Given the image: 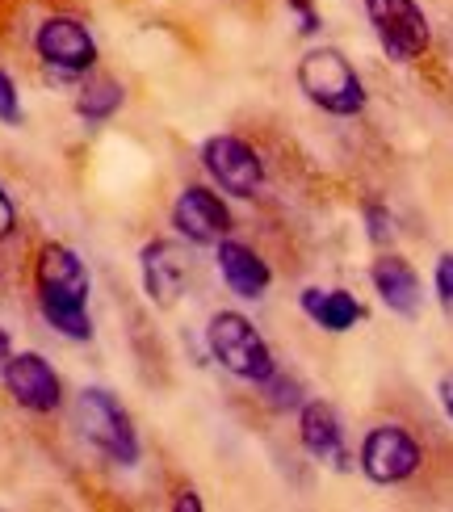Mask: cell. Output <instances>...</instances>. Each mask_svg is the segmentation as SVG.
<instances>
[{"label":"cell","instance_id":"12","mask_svg":"<svg viewBox=\"0 0 453 512\" xmlns=\"http://www.w3.org/2000/svg\"><path fill=\"white\" fill-rule=\"evenodd\" d=\"M143 290L156 307H172L189 286V261L172 240H147L143 244Z\"/></svg>","mask_w":453,"mask_h":512},{"label":"cell","instance_id":"10","mask_svg":"<svg viewBox=\"0 0 453 512\" xmlns=\"http://www.w3.org/2000/svg\"><path fill=\"white\" fill-rule=\"evenodd\" d=\"M172 227L181 231V240L206 248V244H219L231 236V210L214 189L189 185V189H181V198L172 202Z\"/></svg>","mask_w":453,"mask_h":512},{"label":"cell","instance_id":"11","mask_svg":"<svg viewBox=\"0 0 453 512\" xmlns=\"http://www.w3.org/2000/svg\"><path fill=\"white\" fill-rule=\"evenodd\" d=\"M298 437H302V445H307V454L323 466H332V471H349L353 466L349 445H344L340 412L328 399H307L298 408Z\"/></svg>","mask_w":453,"mask_h":512},{"label":"cell","instance_id":"7","mask_svg":"<svg viewBox=\"0 0 453 512\" xmlns=\"http://www.w3.org/2000/svg\"><path fill=\"white\" fill-rule=\"evenodd\" d=\"M424 462L420 441L403 429V424H378L361 441V475L378 487L407 483Z\"/></svg>","mask_w":453,"mask_h":512},{"label":"cell","instance_id":"22","mask_svg":"<svg viewBox=\"0 0 453 512\" xmlns=\"http://www.w3.org/2000/svg\"><path fill=\"white\" fill-rule=\"evenodd\" d=\"M13 231H17V206H13V198H9V189L0 185V244H5Z\"/></svg>","mask_w":453,"mask_h":512},{"label":"cell","instance_id":"18","mask_svg":"<svg viewBox=\"0 0 453 512\" xmlns=\"http://www.w3.org/2000/svg\"><path fill=\"white\" fill-rule=\"evenodd\" d=\"M361 223H365V236H370V244H391L395 240V215L386 210L382 202H370L361 210Z\"/></svg>","mask_w":453,"mask_h":512},{"label":"cell","instance_id":"6","mask_svg":"<svg viewBox=\"0 0 453 512\" xmlns=\"http://www.w3.org/2000/svg\"><path fill=\"white\" fill-rule=\"evenodd\" d=\"M202 168L231 198L252 202L265 189V164L256 156V147L240 135H210L202 143Z\"/></svg>","mask_w":453,"mask_h":512},{"label":"cell","instance_id":"8","mask_svg":"<svg viewBox=\"0 0 453 512\" xmlns=\"http://www.w3.org/2000/svg\"><path fill=\"white\" fill-rule=\"evenodd\" d=\"M34 51L59 76H80L97 63V42H93L89 26L76 17H47L42 21L38 34H34Z\"/></svg>","mask_w":453,"mask_h":512},{"label":"cell","instance_id":"5","mask_svg":"<svg viewBox=\"0 0 453 512\" xmlns=\"http://www.w3.org/2000/svg\"><path fill=\"white\" fill-rule=\"evenodd\" d=\"M365 17H370L386 59L395 63H416L433 42V26L416 0H365Z\"/></svg>","mask_w":453,"mask_h":512},{"label":"cell","instance_id":"19","mask_svg":"<svg viewBox=\"0 0 453 512\" xmlns=\"http://www.w3.org/2000/svg\"><path fill=\"white\" fill-rule=\"evenodd\" d=\"M21 93H17V84H13V76L0 68V122L5 126H21Z\"/></svg>","mask_w":453,"mask_h":512},{"label":"cell","instance_id":"21","mask_svg":"<svg viewBox=\"0 0 453 512\" xmlns=\"http://www.w3.org/2000/svg\"><path fill=\"white\" fill-rule=\"evenodd\" d=\"M286 9L294 13V21H298V34H319L323 30V21H319V9H315V0H286Z\"/></svg>","mask_w":453,"mask_h":512},{"label":"cell","instance_id":"3","mask_svg":"<svg viewBox=\"0 0 453 512\" xmlns=\"http://www.w3.org/2000/svg\"><path fill=\"white\" fill-rule=\"evenodd\" d=\"M298 89L332 118H353L365 110V84L357 68L332 47H315L298 59Z\"/></svg>","mask_w":453,"mask_h":512},{"label":"cell","instance_id":"4","mask_svg":"<svg viewBox=\"0 0 453 512\" xmlns=\"http://www.w3.org/2000/svg\"><path fill=\"white\" fill-rule=\"evenodd\" d=\"M206 349H210V357L219 361L227 374L244 378V382H256V387H261V382L277 370L273 349L265 345V336L256 332V324L248 315H240V311H219L210 319Z\"/></svg>","mask_w":453,"mask_h":512},{"label":"cell","instance_id":"9","mask_svg":"<svg viewBox=\"0 0 453 512\" xmlns=\"http://www.w3.org/2000/svg\"><path fill=\"white\" fill-rule=\"evenodd\" d=\"M0 378H5V391L13 395V403L26 412L47 416L63 403V382L42 353H13L0 366Z\"/></svg>","mask_w":453,"mask_h":512},{"label":"cell","instance_id":"1","mask_svg":"<svg viewBox=\"0 0 453 512\" xmlns=\"http://www.w3.org/2000/svg\"><path fill=\"white\" fill-rule=\"evenodd\" d=\"M34 290L42 319L68 340H93L89 319V269L68 244H42L34 261Z\"/></svg>","mask_w":453,"mask_h":512},{"label":"cell","instance_id":"14","mask_svg":"<svg viewBox=\"0 0 453 512\" xmlns=\"http://www.w3.org/2000/svg\"><path fill=\"white\" fill-rule=\"evenodd\" d=\"M214 261H219V277L227 282V290L248 298V303L252 298H261L269 290V282H273V269L261 261V252H252L248 244L231 240V236L214 244Z\"/></svg>","mask_w":453,"mask_h":512},{"label":"cell","instance_id":"24","mask_svg":"<svg viewBox=\"0 0 453 512\" xmlns=\"http://www.w3.org/2000/svg\"><path fill=\"white\" fill-rule=\"evenodd\" d=\"M172 508H177V512H202V500L193 496V492H185L181 500H172Z\"/></svg>","mask_w":453,"mask_h":512},{"label":"cell","instance_id":"17","mask_svg":"<svg viewBox=\"0 0 453 512\" xmlns=\"http://www.w3.org/2000/svg\"><path fill=\"white\" fill-rule=\"evenodd\" d=\"M261 395H265L269 408H277V412H298L302 403H307V387H302V382L294 374H286V370H273L261 382Z\"/></svg>","mask_w":453,"mask_h":512},{"label":"cell","instance_id":"25","mask_svg":"<svg viewBox=\"0 0 453 512\" xmlns=\"http://www.w3.org/2000/svg\"><path fill=\"white\" fill-rule=\"evenodd\" d=\"M13 357V340H9V332L0 328V366H5V361Z\"/></svg>","mask_w":453,"mask_h":512},{"label":"cell","instance_id":"20","mask_svg":"<svg viewBox=\"0 0 453 512\" xmlns=\"http://www.w3.org/2000/svg\"><path fill=\"white\" fill-rule=\"evenodd\" d=\"M433 290H437V303L445 311H453V252L437 256V269H433Z\"/></svg>","mask_w":453,"mask_h":512},{"label":"cell","instance_id":"13","mask_svg":"<svg viewBox=\"0 0 453 512\" xmlns=\"http://www.w3.org/2000/svg\"><path fill=\"white\" fill-rule=\"evenodd\" d=\"M370 282H374L378 298L395 315H403V319L420 315V307H424V282H420V273L412 269V261H403V256H378L374 269H370Z\"/></svg>","mask_w":453,"mask_h":512},{"label":"cell","instance_id":"15","mask_svg":"<svg viewBox=\"0 0 453 512\" xmlns=\"http://www.w3.org/2000/svg\"><path fill=\"white\" fill-rule=\"evenodd\" d=\"M298 307L307 311L323 332H349L365 319V307L349 290H319V286H307L298 294Z\"/></svg>","mask_w":453,"mask_h":512},{"label":"cell","instance_id":"2","mask_svg":"<svg viewBox=\"0 0 453 512\" xmlns=\"http://www.w3.org/2000/svg\"><path fill=\"white\" fill-rule=\"evenodd\" d=\"M76 429H80V437L89 441L105 462L126 466V471H131V466H139L143 445H139L135 424H131V416H126V408L118 403L114 391H105V387H84V391L76 395Z\"/></svg>","mask_w":453,"mask_h":512},{"label":"cell","instance_id":"23","mask_svg":"<svg viewBox=\"0 0 453 512\" xmlns=\"http://www.w3.org/2000/svg\"><path fill=\"white\" fill-rule=\"evenodd\" d=\"M437 399H441L445 416L453 420V370H449V374H441V382H437Z\"/></svg>","mask_w":453,"mask_h":512},{"label":"cell","instance_id":"16","mask_svg":"<svg viewBox=\"0 0 453 512\" xmlns=\"http://www.w3.org/2000/svg\"><path fill=\"white\" fill-rule=\"evenodd\" d=\"M122 101H126V89L114 80V76H97V80H89L80 89V97H76V114H80V122H89V126H101V122H110L118 110H122Z\"/></svg>","mask_w":453,"mask_h":512}]
</instances>
